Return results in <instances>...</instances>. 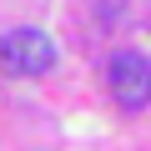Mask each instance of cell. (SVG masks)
<instances>
[{"label": "cell", "mask_w": 151, "mask_h": 151, "mask_svg": "<svg viewBox=\"0 0 151 151\" xmlns=\"http://www.w3.org/2000/svg\"><path fill=\"white\" fill-rule=\"evenodd\" d=\"M106 81H111V96L126 111H141L151 101V60L136 55V50H116L106 60Z\"/></svg>", "instance_id": "2"}, {"label": "cell", "mask_w": 151, "mask_h": 151, "mask_svg": "<svg viewBox=\"0 0 151 151\" xmlns=\"http://www.w3.org/2000/svg\"><path fill=\"white\" fill-rule=\"evenodd\" d=\"M121 5H126V0H101V10H106V15H121Z\"/></svg>", "instance_id": "3"}, {"label": "cell", "mask_w": 151, "mask_h": 151, "mask_svg": "<svg viewBox=\"0 0 151 151\" xmlns=\"http://www.w3.org/2000/svg\"><path fill=\"white\" fill-rule=\"evenodd\" d=\"M0 60H5L10 76H45L55 65V45H50L45 30L20 25V30H10L5 40H0Z\"/></svg>", "instance_id": "1"}]
</instances>
